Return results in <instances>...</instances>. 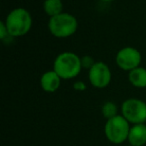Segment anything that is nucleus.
<instances>
[{
    "label": "nucleus",
    "mask_w": 146,
    "mask_h": 146,
    "mask_svg": "<svg viewBox=\"0 0 146 146\" xmlns=\"http://www.w3.org/2000/svg\"><path fill=\"white\" fill-rule=\"evenodd\" d=\"M86 88H87V85L82 80H76L73 83V89L76 91H84V90H86Z\"/></svg>",
    "instance_id": "2eb2a0df"
},
{
    "label": "nucleus",
    "mask_w": 146,
    "mask_h": 146,
    "mask_svg": "<svg viewBox=\"0 0 146 146\" xmlns=\"http://www.w3.org/2000/svg\"><path fill=\"white\" fill-rule=\"evenodd\" d=\"M129 146H131V145H129Z\"/></svg>",
    "instance_id": "a211bd4d"
},
{
    "label": "nucleus",
    "mask_w": 146,
    "mask_h": 146,
    "mask_svg": "<svg viewBox=\"0 0 146 146\" xmlns=\"http://www.w3.org/2000/svg\"><path fill=\"white\" fill-rule=\"evenodd\" d=\"M100 1H102V2H105V3H110V2H113V1H115V0H100Z\"/></svg>",
    "instance_id": "dca6fc26"
},
{
    "label": "nucleus",
    "mask_w": 146,
    "mask_h": 146,
    "mask_svg": "<svg viewBox=\"0 0 146 146\" xmlns=\"http://www.w3.org/2000/svg\"><path fill=\"white\" fill-rule=\"evenodd\" d=\"M130 123L122 115H117L106 120L104 125V134L109 142L113 144H122L128 139Z\"/></svg>",
    "instance_id": "20e7f679"
},
{
    "label": "nucleus",
    "mask_w": 146,
    "mask_h": 146,
    "mask_svg": "<svg viewBox=\"0 0 146 146\" xmlns=\"http://www.w3.org/2000/svg\"><path fill=\"white\" fill-rule=\"evenodd\" d=\"M145 124H146V122H145Z\"/></svg>",
    "instance_id": "f3484780"
},
{
    "label": "nucleus",
    "mask_w": 146,
    "mask_h": 146,
    "mask_svg": "<svg viewBox=\"0 0 146 146\" xmlns=\"http://www.w3.org/2000/svg\"><path fill=\"white\" fill-rule=\"evenodd\" d=\"M128 81L136 88H146V68L139 66L129 71Z\"/></svg>",
    "instance_id": "9d476101"
},
{
    "label": "nucleus",
    "mask_w": 146,
    "mask_h": 146,
    "mask_svg": "<svg viewBox=\"0 0 146 146\" xmlns=\"http://www.w3.org/2000/svg\"><path fill=\"white\" fill-rule=\"evenodd\" d=\"M101 114L107 120L115 117V116L119 115L118 114V106L112 101H106L101 106Z\"/></svg>",
    "instance_id": "f8f14e48"
},
{
    "label": "nucleus",
    "mask_w": 146,
    "mask_h": 146,
    "mask_svg": "<svg viewBox=\"0 0 146 146\" xmlns=\"http://www.w3.org/2000/svg\"><path fill=\"white\" fill-rule=\"evenodd\" d=\"M96 63V61L94 60V58L90 55H84L81 57V64H82V68L84 69H88L89 70L92 66Z\"/></svg>",
    "instance_id": "ddd939ff"
},
{
    "label": "nucleus",
    "mask_w": 146,
    "mask_h": 146,
    "mask_svg": "<svg viewBox=\"0 0 146 146\" xmlns=\"http://www.w3.org/2000/svg\"><path fill=\"white\" fill-rule=\"evenodd\" d=\"M88 80L94 88H106L112 80V72L109 66L103 61H96L95 64L88 70Z\"/></svg>",
    "instance_id": "0eeeda50"
},
{
    "label": "nucleus",
    "mask_w": 146,
    "mask_h": 146,
    "mask_svg": "<svg viewBox=\"0 0 146 146\" xmlns=\"http://www.w3.org/2000/svg\"><path fill=\"white\" fill-rule=\"evenodd\" d=\"M121 115L132 125L146 122V102L138 98H128L121 104Z\"/></svg>",
    "instance_id": "39448f33"
},
{
    "label": "nucleus",
    "mask_w": 146,
    "mask_h": 146,
    "mask_svg": "<svg viewBox=\"0 0 146 146\" xmlns=\"http://www.w3.org/2000/svg\"><path fill=\"white\" fill-rule=\"evenodd\" d=\"M78 29V20L71 13L62 12L48 20V30L56 38H68L76 33Z\"/></svg>",
    "instance_id": "7ed1b4c3"
},
{
    "label": "nucleus",
    "mask_w": 146,
    "mask_h": 146,
    "mask_svg": "<svg viewBox=\"0 0 146 146\" xmlns=\"http://www.w3.org/2000/svg\"><path fill=\"white\" fill-rule=\"evenodd\" d=\"M82 69L81 57L71 51H65L58 54L53 62V70L62 80L76 78Z\"/></svg>",
    "instance_id": "f257e3e1"
},
{
    "label": "nucleus",
    "mask_w": 146,
    "mask_h": 146,
    "mask_svg": "<svg viewBox=\"0 0 146 146\" xmlns=\"http://www.w3.org/2000/svg\"><path fill=\"white\" fill-rule=\"evenodd\" d=\"M4 22L11 37H22L31 30L33 19L27 9L16 7L7 14Z\"/></svg>",
    "instance_id": "f03ea898"
},
{
    "label": "nucleus",
    "mask_w": 146,
    "mask_h": 146,
    "mask_svg": "<svg viewBox=\"0 0 146 146\" xmlns=\"http://www.w3.org/2000/svg\"><path fill=\"white\" fill-rule=\"evenodd\" d=\"M128 142L131 146H144L146 144V124H135L130 128Z\"/></svg>",
    "instance_id": "1a4fd4ad"
},
{
    "label": "nucleus",
    "mask_w": 146,
    "mask_h": 146,
    "mask_svg": "<svg viewBox=\"0 0 146 146\" xmlns=\"http://www.w3.org/2000/svg\"><path fill=\"white\" fill-rule=\"evenodd\" d=\"M142 55L138 49L132 46H125L118 50L115 56V63L121 70L129 71L140 66Z\"/></svg>",
    "instance_id": "423d86ee"
},
{
    "label": "nucleus",
    "mask_w": 146,
    "mask_h": 146,
    "mask_svg": "<svg viewBox=\"0 0 146 146\" xmlns=\"http://www.w3.org/2000/svg\"><path fill=\"white\" fill-rule=\"evenodd\" d=\"M61 77L54 70L45 71L40 77V86L43 91L47 93H53L59 89L61 85Z\"/></svg>",
    "instance_id": "6e6552de"
},
{
    "label": "nucleus",
    "mask_w": 146,
    "mask_h": 146,
    "mask_svg": "<svg viewBox=\"0 0 146 146\" xmlns=\"http://www.w3.org/2000/svg\"><path fill=\"white\" fill-rule=\"evenodd\" d=\"M0 38H1L2 41H5L7 38H12V37L10 36V34H9L8 29H7L4 21H1V22H0Z\"/></svg>",
    "instance_id": "4468645a"
},
{
    "label": "nucleus",
    "mask_w": 146,
    "mask_h": 146,
    "mask_svg": "<svg viewBox=\"0 0 146 146\" xmlns=\"http://www.w3.org/2000/svg\"><path fill=\"white\" fill-rule=\"evenodd\" d=\"M62 0H44L43 2V10L49 18L64 12Z\"/></svg>",
    "instance_id": "9b49d317"
}]
</instances>
